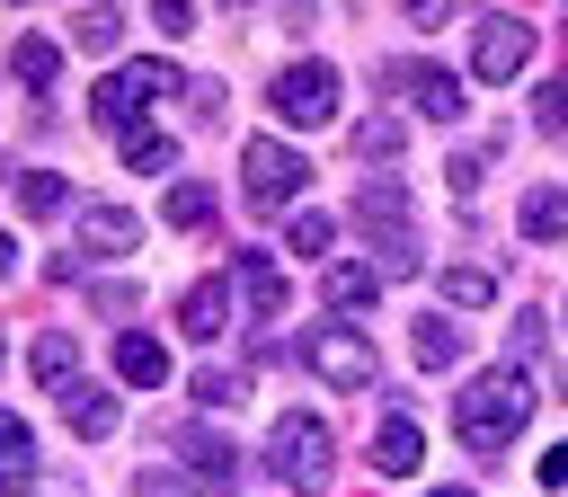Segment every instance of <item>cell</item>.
Wrapping results in <instances>:
<instances>
[{"label": "cell", "mask_w": 568, "mask_h": 497, "mask_svg": "<svg viewBox=\"0 0 568 497\" xmlns=\"http://www.w3.org/2000/svg\"><path fill=\"white\" fill-rule=\"evenodd\" d=\"M275 115H284V124H328V115H337V71H328V62L275 71Z\"/></svg>", "instance_id": "6"}, {"label": "cell", "mask_w": 568, "mask_h": 497, "mask_svg": "<svg viewBox=\"0 0 568 497\" xmlns=\"http://www.w3.org/2000/svg\"><path fill=\"white\" fill-rule=\"evenodd\" d=\"M444 9H453V0H408V18H444Z\"/></svg>", "instance_id": "34"}, {"label": "cell", "mask_w": 568, "mask_h": 497, "mask_svg": "<svg viewBox=\"0 0 568 497\" xmlns=\"http://www.w3.org/2000/svg\"><path fill=\"white\" fill-rule=\"evenodd\" d=\"M444 302H497V275L488 266H444Z\"/></svg>", "instance_id": "19"}, {"label": "cell", "mask_w": 568, "mask_h": 497, "mask_svg": "<svg viewBox=\"0 0 568 497\" xmlns=\"http://www.w3.org/2000/svg\"><path fill=\"white\" fill-rule=\"evenodd\" d=\"M151 18H160V36H186L195 27V0H151Z\"/></svg>", "instance_id": "30"}, {"label": "cell", "mask_w": 568, "mask_h": 497, "mask_svg": "<svg viewBox=\"0 0 568 497\" xmlns=\"http://www.w3.org/2000/svg\"><path fill=\"white\" fill-rule=\"evenodd\" d=\"M71 364H80V346H71V337H36V373H44V382H62Z\"/></svg>", "instance_id": "24"}, {"label": "cell", "mask_w": 568, "mask_h": 497, "mask_svg": "<svg viewBox=\"0 0 568 497\" xmlns=\"http://www.w3.org/2000/svg\"><path fill=\"white\" fill-rule=\"evenodd\" d=\"M524 417H532V382H524V373H479V382L462 390V408H453V426H462V444H470V453L515 444V435H524Z\"/></svg>", "instance_id": "1"}, {"label": "cell", "mask_w": 568, "mask_h": 497, "mask_svg": "<svg viewBox=\"0 0 568 497\" xmlns=\"http://www.w3.org/2000/svg\"><path fill=\"white\" fill-rule=\"evenodd\" d=\"M204 213H213V186H178V195H169V222H178V231H195Z\"/></svg>", "instance_id": "23"}, {"label": "cell", "mask_w": 568, "mask_h": 497, "mask_svg": "<svg viewBox=\"0 0 568 497\" xmlns=\"http://www.w3.org/2000/svg\"><path fill=\"white\" fill-rule=\"evenodd\" d=\"M169 89H178V71H169V62H124V71H106V80H98L89 115H98V124H124L133 106H151V98H169Z\"/></svg>", "instance_id": "5"}, {"label": "cell", "mask_w": 568, "mask_h": 497, "mask_svg": "<svg viewBox=\"0 0 568 497\" xmlns=\"http://www.w3.org/2000/svg\"><path fill=\"white\" fill-rule=\"evenodd\" d=\"M186 453H195V479H204V488H222V479H231V470H240V453H231V444H222V435H195V444H186Z\"/></svg>", "instance_id": "18"}, {"label": "cell", "mask_w": 568, "mask_h": 497, "mask_svg": "<svg viewBox=\"0 0 568 497\" xmlns=\"http://www.w3.org/2000/svg\"><path fill=\"white\" fill-rule=\"evenodd\" d=\"M541 488H568V444H550V453H541Z\"/></svg>", "instance_id": "32"}, {"label": "cell", "mask_w": 568, "mask_h": 497, "mask_svg": "<svg viewBox=\"0 0 568 497\" xmlns=\"http://www.w3.org/2000/svg\"><path fill=\"white\" fill-rule=\"evenodd\" d=\"M417 462H426V435H417L408 417H390V426L373 435V470H382V479H408Z\"/></svg>", "instance_id": "8"}, {"label": "cell", "mask_w": 568, "mask_h": 497, "mask_svg": "<svg viewBox=\"0 0 568 497\" xmlns=\"http://www.w3.org/2000/svg\"><path fill=\"white\" fill-rule=\"evenodd\" d=\"M408 346H417V364L435 373V364H453V355H462V328H453V320H417V328H408Z\"/></svg>", "instance_id": "16"}, {"label": "cell", "mask_w": 568, "mask_h": 497, "mask_svg": "<svg viewBox=\"0 0 568 497\" xmlns=\"http://www.w3.org/2000/svg\"><path fill=\"white\" fill-rule=\"evenodd\" d=\"M559 27H568V0H559Z\"/></svg>", "instance_id": "36"}, {"label": "cell", "mask_w": 568, "mask_h": 497, "mask_svg": "<svg viewBox=\"0 0 568 497\" xmlns=\"http://www.w3.org/2000/svg\"><path fill=\"white\" fill-rule=\"evenodd\" d=\"M62 417H71L89 444H98V435H115V399H106V390H62Z\"/></svg>", "instance_id": "15"}, {"label": "cell", "mask_w": 568, "mask_h": 497, "mask_svg": "<svg viewBox=\"0 0 568 497\" xmlns=\"http://www.w3.org/2000/svg\"><path fill=\"white\" fill-rule=\"evenodd\" d=\"M53 71H62L53 36H18V80H27V89H53Z\"/></svg>", "instance_id": "17"}, {"label": "cell", "mask_w": 568, "mask_h": 497, "mask_svg": "<svg viewBox=\"0 0 568 497\" xmlns=\"http://www.w3.org/2000/svg\"><path fill=\"white\" fill-rule=\"evenodd\" d=\"M311 364H320L337 390H364V382H373V346L346 337V328H320V337H311Z\"/></svg>", "instance_id": "7"}, {"label": "cell", "mask_w": 568, "mask_h": 497, "mask_svg": "<svg viewBox=\"0 0 568 497\" xmlns=\"http://www.w3.org/2000/svg\"><path fill=\"white\" fill-rule=\"evenodd\" d=\"M71 36H80V53H106V44H115V9H89Z\"/></svg>", "instance_id": "26"}, {"label": "cell", "mask_w": 568, "mask_h": 497, "mask_svg": "<svg viewBox=\"0 0 568 497\" xmlns=\"http://www.w3.org/2000/svg\"><path fill=\"white\" fill-rule=\"evenodd\" d=\"M524 62H532V27L506 18V9H488L479 18V44H470V71L497 89V80H524Z\"/></svg>", "instance_id": "4"}, {"label": "cell", "mask_w": 568, "mask_h": 497, "mask_svg": "<svg viewBox=\"0 0 568 497\" xmlns=\"http://www.w3.org/2000/svg\"><path fill=\"white\" fill-rule=\"evenodd\" d=\"M532 124H541V133H559V124H568V80H541V98H532Z\"/></svg>", "instance_id": "25"}, {"label": "cell", "mask_w": 568, "mask_h": 497, "mask_svg": "<svg viewBox=\"0 0 568 497\" xmlns=\"http://www.w3.org/2000/svg\"><path fill=\"white\" fill-rule=\"evenodd\" d=\"M222 320H231V293H222V284H186V337H204V346H213V337H222Z\"/></svg>", "instance_id": "13"}, {"label": "cell", "mask_w": 568, "mask_h": 497, "mask_svg": "<svg viewBox=\"0 0 568 497\" xmlns=\"http://www.w3.org/2000/svg\"><path fill=\"white\" fill-rule=\"evenodd\" d=\"M18 204H27V213H53V204H62V178H18Z\"/></svg>", "instance_id": "27"}, {"label": "cell", "mask_w": 568, "mask_h": 497, "mask_svg": "<svg viewBox=\"0 0 568 497\" xmlns=\"http://www.w3.org/2000/svg\"><path fill=\"white\" fill-rule=\"evenodd\" d=\"M408 98H417V115H435V124L462 115V89H453L444 71H426V62H408Z\"/></svg>", "instance_id": "12"}, {"label": "cell", "mask_w": 568, "mask_h": 497, "mask_svg": "<svg viewBox=\"0 0 568 497\" xmlns=\"http://www.w3.org/2000/svg\"><path fill=\"white\" fill-rule=\"evenodd\" d=\"M266 462H275L293 488H320V479H328V462H337V444H328V426H320V417H275Z\"/></svg>", "instance_id": "2"}, {"label": "cell", "mask_w": 568, "mask_h": 497, "mask_svg": "<svg viewBox=\"0 0 568 497\" xmlns=\"http://www.w3.org/2000/svg\"><path fill=\"white\" fill-rule=\"evenodd\" d=\"M240 178H248V195L275 213V204H293V195L311 186V160H302V151H284L275 133H257V142H248V160H240Z\"/></svg>", "instance_id": "3"}, {"label": "cell", "mask_w": 568, "mask_h": 497, "mask_svg": "<svg viewBox=\"0 0 568 497\" xmlns=\"http://www.w3.org/2000/svg\"><path fill=\"white\" fill-rule=\"evenodd\" d=\"M195 399H213V408L240 399V373H213V364H204V373H195Z\"/></svg>", "instance_id": "29"}, {"label": "cell", "mask_w": 568, "mask_h": 497, "mask_svg": "<svg viewBox=\"0 0 568 497\" xmlns=\"http://www.w3.org/2000/svg\"><path fill=\"white\" fill-rule=\"evenodd\" d=\"M355 151H364V160H390V151H399V115H373V124L355 133Z\"/></svg>", "instance_id": "22"}, {"label": "cell", "mask_w": 568, "mask_h": 497, "mask_svg": "<svg viewBox=\"0 0 568 497\" xmlns=\"http://www.w3.org/2000/svg\"><path fill=\"white\" fill-rule=\"evenodd\" d=\"M559 231H568V195L559 186H532L524 195V240H559Z\"/></svg>", "instance_id": "14"}, {"label": "cell", "mask_w": 568, "mask_h": 497, "mask_svg": "<svg viewBox=\"0 0 568 497\" xmlns=\"http://www.w3.org/2000/svg\"><path fill=\"white\" fill-rule=\"evenodd\" d=\"M435 497H470V488H435Z\"/></svg>", "instance_id": "35"}, {"label": "cell", "mask_w": 568, "mask_h": 497, "mask_svg": "<svg viewBox=\"0 0 568 497\" xmlns=\"http://www.w3.org/2000/svg\"><path fill=\"white\" fill-rule=\"evenodd\" d=\"M169 160H178L169 133H124V169H169Z\"/></svg>", "instance_id": "20"}, {"label": "cell", "mask_w": 568, "mask_h": 497, "mask_svg": "<svg viewBox=\"0 0 568 497\" xmlns=\"http://www.w3.org/2000/svg\"><path fill=\"white\" fill-rule=\"evenodd\" d=\"M36 470V444H27V426H9V479H27Z\"/></svg>", "instance_id": "31"}, {"label": "cell", "mask_w": 568, "mask_h": 497, "mask_svg": "<svg viewBox=\"0 0 568 497\" xmlns=\"http://www.w3.org/2000/svg\"><path fill=\"white\" fill-rule=\"evenodd\" d=\"M142 497H186V488H178V479H160V470H151V479H142Z\"/></svg>", "instance_id": "33"}, {"label": "cell", "mask_w": 568, "mask_h": 497, "mask_svg": "<svg viewBox=\"0 0 568 497\" xmlns=\"http://www.w3.org/2000/svg\"><path fill=\"white\" fill-rule=\"evenodd\" d=\"M240 293H248V311H257V320H284V266H275V257H257V248H248V257H240Z\"/></svg>", "instance_id": "9"}, {"label": "cell", "mask_w": 568, "mask_h": 497, "mask_svg": "<svg viewBox=\"0 0 568 497\" xmlns=\"http://www.w3.org/2000/svg\"><path fill=\"white\" fill-rule=\"evenodd\" d=\"M328 302H337V311H364V302H373V275H364V266H337V275H328Z\"/></svg>", "instance_id": "21"}, {"label": "cell", "mask_w": 568, "mask_h": 497, "mask_svg": "<svg viewBox=\"0 0 568 497\" xmlns=\"http://www.w3.org/2000/svg\"><path fill=\"white\" fill-rule=\"evenodd\" d=\"M115 373H124V382H142V390H151V382H169V346H160V337H142V328H133V337H124V346H115Z\"/></svg>", "instance_id": "11"}, {"label": "cell", "mask_w": 568, "mask_h": 497, "mask_svg": "<svg viewBox=\"0 0 568 497\" xmlns=\"http://www.w3.org/2000/svg\"><path fill=\"white\" fill-rule=\"evenodd\" d=\"M142 240V222L124 213V204H98V213H80V248H133Z\"/></svg>", "instance_id": "10"}, {"label": "cell", "mask_w": 568, "mask_h": 497, "mask_svg": "<svg viewBox=\"0 0 568 497\" xmlns=\"http://www.w3.org/2000/svg\"><path fill=\"white\" fill-rule=\"evenodd\" d=\"M293 248L320 257V248H328V213H293Z\"/></svg>", "instance_id": "28"}]
</instances>
